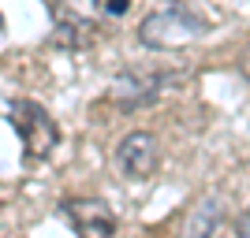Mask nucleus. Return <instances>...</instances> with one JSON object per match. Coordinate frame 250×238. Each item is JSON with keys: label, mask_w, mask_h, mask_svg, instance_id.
I'll return each instance as SVG.
<instances>
[{"label": "nucleus", "mask_w": 250, "mask_h": 238, "mask_svg": "<svg viewBox=\"0 0 250 238\" xmlns=\"http://www.w3.org/2000/svg\"><path fill=\"white\" fill-rule=\"evenodd\" d=\"M206 34H209V22L202 19L198 11L179 8V4L149 11L146 19L138 22V41L153 52H179V49H187V45L202 41Z\"/></svg>", "instance_id": "obj_1"}, {"label": "nucleus", "mask_w": 250, "mask_h": 238, "mask_svg": "<svg viewBox=\"0 0 250 238\" xmlns=\"http://www.w3.org/2000/svg\"><path fill=\"white\" fill-rule=\"evenodd\" d=\"M8 123L22 142V160H26V164H38V160H49L52 156V149L60 142V127L45 112V104L26 101V97H22V101H11Z\"/></svg>", "instance_id": "obj_2"}, {"label": "nucleus", "mask_w": 250, "mask_h": 238, "mask_svg": "<svg viewBox=\"0 0 250 238\" xmlns=\"http://www.w3.org/2000/svg\"><path fill=\"white\" fill-rule=\"evenodd\" d=\"M172 82H176L172 71H120L112 78L108 97L124 112H135V108H149L153 101H161Z\"/></svg>", "instance_id": "obj_3"}, {"label": "nucleus", "mask_w": 250, "mask_h": 238, "mask_svg": "<svg viewBox=\"0 0 250 238\" xmlns=\"http://www.w3.org/2000/svg\"><path fill=\"white\" fill-rule=\"evenodd\" d=\"M112 160H116V171L124 179L142 183V179H149L161 167V142L149 130H131V134H124L116 142Z\"/></svg>", "instance_id": "obj_4"}, {"label": "nucleus", "mask_w": 250, "mask_h": 238, "mask_svg": "<svg viewBox=\"0 0 250 238\" xmlns=\"http://www.w3.org/2000/svg\"><path fill=\"white\" fill-rule=\"evenodd\" d=\"M60 216L71 223L75 238H112L116 235V212L97 197H71L60 205Z\"/></svg>", "instance_id": "obj_5"}, {"label": "nucleus", "mask_w": 250, "mask_h": 238, "mask_svg": "<svg viewBox=\"0 0 250 238\" xmlns=\"http://www.w3.org/2000/svg\"><path fill=\"white\" fill-rule=\"evenodd\" d=\"M220 220H224V197L206 194L183 212V220H179V227H176V238H213L217 227H220Z\"/></svg>", "instance_id": "obj_6"}, {"label": "nucleus", "mask_w": 250, "mask_h": 238, "mask_svg": "<svg viewBox=\"0 0 250 238\" xmlns=\"http://www.w3.org/2000/svg\"><path fill=\"white\" fill-rule=\"evenodd\" d=\"M90 22H83V19H60L56 22V34H52V45H67V49H83L86 41H90Z\"/></svg>", "instance_id": "obj_7"}, {"label": "nucleus", "mask_w": 250, "mask_h": 238, "mask_svg": "<svg viewBox=\"0 0 250 238\" xmlns=\"http://www.w3.org/2000/svg\"><path fill=\"white\" fill-rule=\"evenodd\" d=\"M235 238H250V208H243L235 216Z\"/></svg>", "instance_id": "obj_8"}, {"label": "nucleus", "mask_w": 250, "mask_h": 238, "mask_svg": "<svg viewBox=\"0 0 250 238\" xmlns=\"http://www.w3.org/2000/svg\"><path fill=\"white\" fill-rule=\"evenodd\" d=\"M239 71H243V78L250 82V45H247V49L239 52Z\"/></svg>", "instance_id": "obj_9"}]
</instances>
